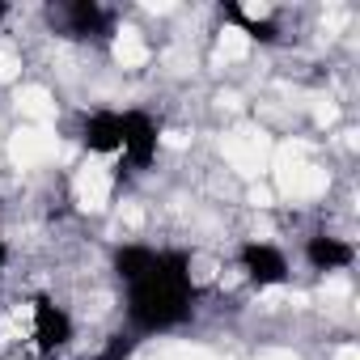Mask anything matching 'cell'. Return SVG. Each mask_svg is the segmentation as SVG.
Masks as SVG:
<instances>
[{"label": "cell", "instance_id": "4", "mask_svg": "<svg viewBox=\"0 0 360 360\" xmlns=\"http://www.w3.org/2000/svg\"><path fill=\"white\" fill-rule=\"evenodd\" d=\"M18 110H22V119H34L39 127L47 119H56V102H51V94L43 85H22L18 89Z\"/></svg>", "mask_w": 360, "mask_h": 360}, {"label": "cell", "instance_id": "6", "mask_svg": "<svg viewBox=\"0 0 360 360\" xmlns=\"http://www.w3.org/2000/svg\"><path fill=\"white\" fill-rule=\"evenodd\" d=\"M217 51H221V60H225V64H238V60H246V56H250V34H246V30H238V26H225V30H221V39H217Z\"/></svg>", "mask_w": 360, "mask_h": 360}, {"label": "cell", "instance_id": "8", "mask_svg": "<svg viewBox=\"0 0 360 360\" xmlns=\"http://www.w3.org/2000/svg\"><path fill=\"white\" fill-rule=\"evenodd\" d=\"M212 271H217V263H212L208 255H200V259L191 263V280H195V284H204V280H212Z\"/></svg>", "mask_w": 360, "mask_h": 360}, {"label": "cell", "instance_id": "2", "mask_svg": "<svg viewBox=\"0 0 360 360\" xmlns=\"http://www.w3.org/2000/svg\"><path fill=\"white\" fill-rule=\"evenodd\" d=\"M267 153H271V140L255 127H242L225 140V161L238 169V174H259L267 165Z\"/></svg>", "mask_w": 360, "mask_h": 360}, {"label": "cell", "instance_id": "5", "mask_svg": "<svg viewBox=\"0 0 360 360\" xmlns=\"http://www.w3.org/2000/svg\"><path fill=\"white\" fill-rule=\"evenodd\" d=\"M148 56H153V51H148V43L140 39V30H131V26L119 30V39H115V64H119V68H144Z\"/></svg>", "mask_w": 360, "mask_h": 360}, {"label": "cell", "instance_id": "7", "mask_svg": "<svg viewBox=\"0 0 360 360\" xmlns=\"http://www.w3.org/2000/svg\"><path fill=\"white\" fill-rule=\"evenodd\" d=\"M347 292H352V284H347L343 276H330V280L322 284V297H326V301H343Z\"/></svg>", "mask_w": 360, "mask_h": 360}, {"label": "cell", "instance_id": "12", "mask_svg": "<svg viewBox=\"0 0 360 360\" xmlns=\"http://www.w3.org/2000/svg\"><path fill=\"white\" fill-rule=\"evenodd\" d=\"M335 360H360V352H356V343H343V347L335 352Z\"/></svg>", "mask_w": 360, "mask_h": 360}, {"label": "cell", "instance_id": "3", "mask_svg": "<svg viewBox=\"0 0 360 360\" xmlns=\"http://www.w3.org/2000/svg\"><path fill=\"white\" fill-rule=\"evenodd\" d=\"M72 191H77V204L85 212H102L110 204V169L106 161H85L72 178Z\"/></svg>", "mask_w": 360, "mask_h": 360}, {"label": "cell", "instance_id": "9", "mask_svg": "<svg viewBox=\"0 0 360 360\" xmlns=\"http://www.w3.org/2000/svg\"><path fill=\"white\" fill-rule=\"evenodd\" d=\"M246 200H250L255 208H271V204H276V191H271V187H250Z\"/></svg>", "mask_w": 360, "mask_h": 360}, {"label": "cell", "instance_id": "1", "mask_svg": "<svg viewBox=\"0 0 360 360\" xmlns=\"http://www.w3.org/2000/svg\"><path fill=\"white\" fill-rule=\"evenodd\" d=\"M56 148H60V140H56L47 127H39V123L18 127V131L9 136V157H13V165H22V169L47 165V161L56 157Z\"/></svg>", "mask_w": 360, "mask_h": 360}, {"label": "cell", "instance_id": "10", "mask_svg": "<svg viewBox=\"0 0 360 360\" xmlns=\"http://www.w3.org/2000/svg\"><path fill=\"white\" fill-rule=\"evenodd\" d=\"M314 119H318V123L326 127V123H335V119H339V110H335L330 102H318V106H314Z\"/></svg>", "mask_w": 360, "mask_h": 360}, {"label": "cell", "instance_id": "11", "mask_svg": "<svg viewBox=\"0 0 360 360\" xmlns=\"http://www.w3.org/2000/svg\"><path fill=\"white\" fill-rule=\"evenodd\" d=\"M242 13H246V18H255V22H259V18H267V13H271V9H267V5H242Z\"/></svg>", "mask_w": 360, "mask_h": 360}]
</instances>
